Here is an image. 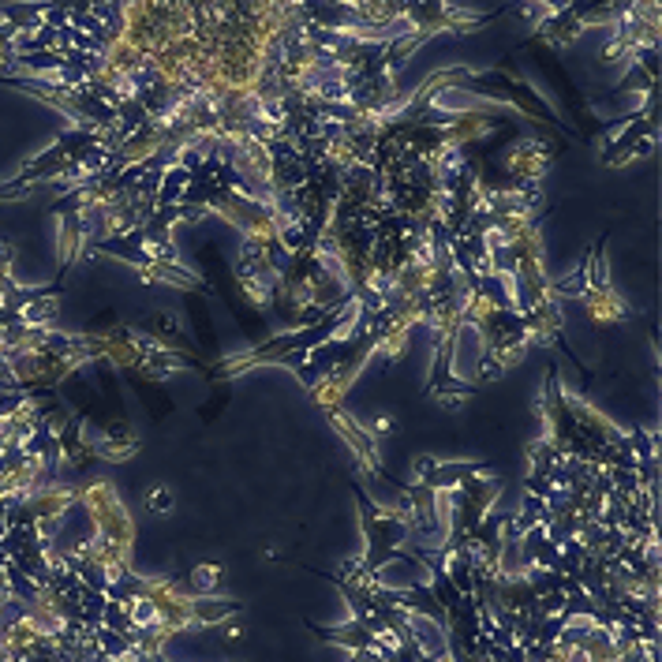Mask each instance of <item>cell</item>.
Instances as JSON below:
<instances>
[{"instance_id": "cell-2", "label": "cell", "mask_w": 662, "mask_h": 662, "mask_svg": "<svg viewBox=\"0 0 662 662\" xmlns=\"http://www.w3.org/2000/svg\"><path fill=\"white\" fill-rule=\"evenodd\" d=\"M188 184H191L188 169H180V165H169V169H165V176H161L158 206H180V199H184Z\"/></svg>"}, {"instance_id": "cell-1", "label": "cell", "mask_w": 662, "mask_h": 662, "mask_svg": "<svg viewBox=\"0 0 662 662\" xmlns=\"http://www.w3.org/2000/svg\"><path fill=\"white\" fill-rule=\"evenodd\" d=\"M240 614V603L232 599H217V595H206V599H188V621L191 625H217V621Z\"/></svg>"}, {"instance_id": "cell-4", "label": "cell", "mask_w": 662, "mask_h": 662, "mask_svg": "<svg viewBox=\"0 0 662 662\" xmlns=\"http://www.w3.org/2000/svg\"><path fill=\"white\" fill-rule=\"evenodd\" d=\"M146 509H154V513H169L173 509V494L165 487H158L154 494H146Z\"/></svg>"}, {"instance_id": "cell-3", "label": "cell", "mask_w": 662, "mask_h": 662, "mask_svg": "<svg viewBox=\"0 0 662 662\" xmlns=\"http://www.w3.org/2000/svg\"><path fill=\"white\" fill-rule=\"evenodd\" d=\"M188 591L191 599H206V595H217L221 591V565H195L188 576Z\"/></svg>"}]
</instances>
